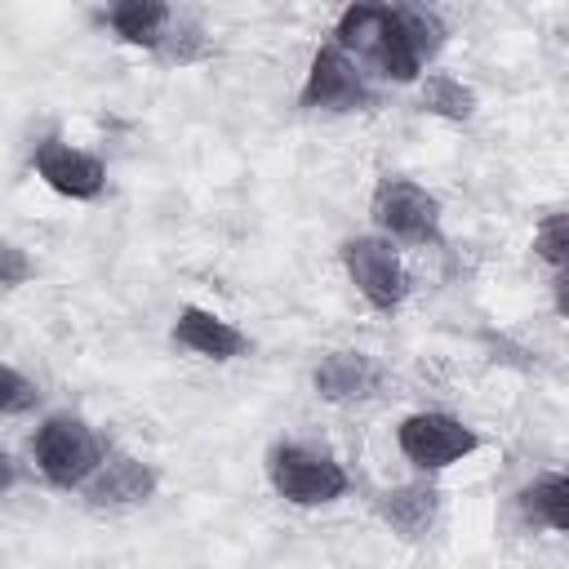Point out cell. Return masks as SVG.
Instances as JSON below:
<instances>
[{
	"label": "cell",
	"instance_id": "1",
	"mask_svg": "<svg viewBox=\"0 0 569 569\" xmlns=\"http://www.w3.org/2000/svg\"><path fill=\"white\" fill-rule=\"evenodd\" d=\"M333 44L347 58L369 62L391 84H413L422 80V67H427L418 40L405 27L400 4H369V0L347 4L333 22Z\"/></svg>",
	"mask_w": 569,
	"mask_h": 569
},
{
	"label": "cell",
	"instance_id": "2",
	"mask_svg": "<svg viewBox=\"0 0 569 569\" xmlns=\"http://www.w3.org/2000/svg\"><path fill=\"white\" fill-rule=\"evenodd\" d=\"M31 453H36V471L53 489H84L89 476L102 467L107 445L80 413H49L31 436Z\"/></svg>",
	"mask_w": 569,
	"mask_h": 569
},
{
	"label": "cell",
	"instance_id": "3",
	"mask_svg": "<svg viewBox=\"0 0 569 569\" xmlns=\"http://www.w3.org/2000/svg\"><path fill=\"white\" fill-rule=\"evenodd\" d=\"M267 480H271L276 498L293 502V507H329V502H338L351 489L347 467L333 453L311 449V445H298V440L271 445V453H267Z\"/></svg>",
	"mask_w": 569,
	"mask_h": 569
},
{
	"label": "cell",
	"instance_id": "4",
	"mask_svg": "<svg viewBox=\"0 0 569 569\" xmlns=\"http://www.w3.org/2000/svg\"><path fill=\"white\" fill-rule=\"evenodd\" d=\"M369 218L382 231V240L400 244H440V200L409 182V178H382L369 200Z\"/></svg>",
	"mask_w": 569,
	"mask_h": 569
},
{
	"label": "cell",
	"instance_id": "5",
	"mask_svg": "<svg viewBox=\"0 0 569 569\" xmlns=\"http://www.w3.org/2000/svg\"><path fill=\"white\" fill-rule=\"evenodd\" d=\"M342 271L356 284V293L382 316L400 311L405 298H409V271L400 262V249L391 240H382V236L342 240Z\"/></svg>",
	"mask_w": 569,
	"mask_h": 569
},
{
	"label": "cell",
	"instance_id": "6",
	"mask_svg": "<svg viewBox=\"0 0 569 569\" xmlns=\"http://www.w3.org/2000/svg\"><path fill=\"white\" fill-rule=\"evenodd\" d=\"M396 445H400L405 462H413L418 471H445V467L471 458L480 449V436H476V427H467L462 418H453L445 409H418V413L400 418Z\"/></svg>",
	"mask_w": 569,
	"mask_h": 569
},
{
	"label": "cell",
	"instance_id": "7",
	"mask_svg": "<svg viewBox=\"0 0 569 569\" xmlns=\"http://www.w3.org/2000/svg\"><path fill=\"white\" fill-rule=\"evenodd\" d=\"M373 102L369 84H365V71L356 58H347L333 40L320 44L307 62V76H302V89H298V107L302 111H365Z\"/></svg>",
	"mask_w": 569,
	"mask_h": 569
},
{
	"label": "cell",
	"instance_id": "8",
	"mask_svg": "<svg viewBox=\"0 0 569 569\" xmlns=\"http://www.w3.org/2000/svg\"><path fill=\"white\" fill-rule=\"evenodd\" d=\"M31 169H36V178H40L49 191H58L62 200H98V196L107 191V164H102L93 151L71 147V142H62V138L36 142Z\"/></svg>",
	"mask_w": 569,
	"mask_h": 569
},
{
	"label": "cell",
	"instance_id": "9",
	"mask_svg": "<svg viewBox=\"0 0 569 569\" xmlns=\"http://www.w3.org/2000/svg\"><path fill=\"white\" fill-rule=\"evenodd\" d=\"M311 387L320 400L329 405H351V400H369L382 387V365L369 351H329L320 356V365L311 369Z\"/></svg>",
	"mask_w": 569,
	"mask_h": 569
},
{
	"label": "cell",
	"instance_id": "10",
	"mask_svg": "<svg viewBox=\"0 0 569 569\" xmlns=\"http://www.w3.org/2000/svg\"><path fill=\"white\" fill-rule=\"evenodd\" d=\"M173 342L187 347V351H196L200 360H218V365L222 360H240L249 351V338L231 320H222L218 311L196 307V302L178 307V316H173Z\"/></svg>",
	"mask_w": 569,
	"mask_h": 569
},
{
	"label": "cell",
	"instance_id": "11",
	"mask_svg": "<svg viewBox=\"0 0 569 569\" xmlns=\"http://www.w3.org/2000/svg\"><path fill=\"white\" fill-rule=\"evenodd\" d=\"M151 493H156V471L142 458L120 449H107L102 467L84 485V498L93 507H133V502H147Z\"/></svg>",
	"mask_w": 569,
	"mask_h": 569
},
{
	"label": "cell",
	"instance_id": "12",
	"mask_svg": "<svg viewBox=\"0 0 569 569\" xmlns=\"http://www.w3.org/2000/svg\"><path fill=\"white\" fill-rule=\"evenodd\" d=\"M102 27H111L116 40L156 53V49H164V36L173 27V9L160 0H120V4L102 9Z\"/></svg>",
	"mask_w": 569,
	"mask_h": 569
},
{
	"label": "cell",
	"instance_id": "13",
	"mask_svg": "<svg viewBox=\"0 0 569 569\" xmlns=\"http://www.w3.org/2000/svg\"><path fill=\"white\" fill-rule=\"evenodd\" d=\"M436 507H440V493L431 485H396V489L378 493V516L391 525V533H400L409 542L431 529Z\"/></svg>",
	"mask_w": 569,
	"mask_h": 569
},
{
	"label": "cell",
	"instance_id": "14",
	"mask_svg": "<svg viewBox=\"0 0 569 569\" xmlns=\"http://www.w3.org/2000/svg\"><path fill=\"white\" fill-rule=\"evenodd\" d=\"M516 502H520V511H525L529 525H542V529H551V533H565V529H569V480H565V471H542V476H533V480L516 493Z\"/></svg>",
	"mask_w": 569,
	"mask_h": 569
},
{
	"label": "cell",
	"instance_id": "15",
	"mask_svg": "<svg viewBox=\"0 0 569 569\" xmlns=\"http://www.w3.org/2000/svg\"><path fill=\"white\" fill-rule=\"evenodd\" d=\"M418 102H422V111L445 116V120H471V116H476V93H471V84H462V80L449 76V71H427L422 84H418Z\"/></svg>",
	"mask_w": 569,
	"mask_h": 569
},
{
	"label": "cell",
	"instance_id": "16",
	"mask_svg": "<svg viewBox=\"0 0 569 569\" xmlns=\"http://www.w3.org/2000/svg\"><path fill=\"white\" fill-rule=\"evenodd\" d=\"M533 258L551 271L556 280V293H560V280H565V262H569V222L565 213H547L533 231Z\"/></svg>",
	"mask_w": 569,
	"mask_h": 569
},
{
	"label": "cell",
	"instance_id": "17",
	"mask_svg": "<svg viewBox=\"0 0 569 569\" xmlns=\"http://www.w3.org/2000/svg\"><path fill=\"white\" fill-rule=\"evenodd\" d=\"M36 405H40V387L22 369H13V365L0 360V418H22Z\"/></svg>",
	"mask_w": 569,
	"mask_h": 569
},
{
	"label": "cell",
	"instance_id": "18",
	"mask_svg": "<svg viewBox=\"0 0 569 569\" xmlns=\"http://www.w3.org/2000/svg\"><path fill=\"white\" fill-rule=\"evenodd\" d=\"M31 271H36L31 253H27L22 244L0 240V289H18V284H27V280H31Z\"/></svg>",
	"mask_w": 569,
	"mask_h": 569
},
{
	"label": "cell",
	"instance_id": "19",
	"mask_svg": "<svg viewBox=\"0 0 569 569\" xmlns=\"http://www.w3.org/2000/svg\"><path fill=\"white\" fill-rule=\"evenodd\" d=\"M13 480H18V467H13V458L0 449V493H4V489H13Z\"/></svg>",
	"mask_w": 569,
	"mask_h": 569
}]
</instances>
